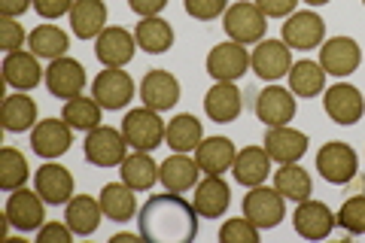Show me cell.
I'll list each match as a JSON object with an SVG mask.
<instances>
[{"mask_svg": "<svg viewBox=\"0 0 365 243\" xmlns=\"http://www.w3.org/2000/svg\"><path fill=\"white\" fill-rule=\"evenodd\" d=\"M140 100H143V107H150L155 113L170 110L180 100L177 76L168 73V71H150L143 76V83H140Z\"/></svg>", "mask_w": 365, "mask_h": 243, "instance_id": "ac0fdd59", "label": "cell"}, {"mask_svg": "<svg viewBox=\"0 0 365 243\" xmlns=\"http://www.w3.org/2000/svg\"><path fill=\"white\" fill-rule=\"evenodd\" d=\"M338 225L350 231V234H365V195H353L341 204L338 210Z\"/></svg>", "mask_w": 365, "mask_h": 243, "instance_id": "ab89813d", "label": "cell"}, {"mask_svg": "<svg viewBox=\"0 0 365 243\" xmlns=\"http://www.w3.org/2000/svg\"><path fill=\"white\" fill-rule=\"evenodd\" d=\"M201 140H204V128H201L198 115H192V113L174 115L165 128V143L174 149V152H195Z\"/></svg>", "mask_w": 365, "mask_h": 243, "instance_id": "f546056e", "label": "cell"}, {"mask_svg": "<svg viewBox=\"0 0 365 243\" xmlns=\"http://www.w3.org/2000/svg\"><path fill=\"white\" fill-rule=\"evenodd\" d=\"M0 122H4L6 131L13 134H21L37 125V103L31 98H25V91H19V95H9L4 100V110H0Z\"/></svg>", "mask_w": 365, "mask_h": 243, "instance_id": "8d00e7d4", "label": "cell"}, {"mask_svg": "<svg viewBox=\"0 0 365 243\" xmlns=\"http://www.w3.org/2000/svg\"><path fill=\"white\" fill-rule=\"evenodd\" d=\"M326 37V21L319 19L317 13H292L283 25V43L289 49H302V52H311L317 49Z\"/></svg>", "mask_w": 365, "mask_h": 243, "instance_id": "2e32d148", "label": "cell"}, {"mask_svg": "<svg viewBox=\"0 0 365 243\" xmlns=\"http://www.w3.org/2000/svg\"><path fill=\"white\" fill-rule=\"evenodd\" d=\"M244 216L253 222L259 231L277 228L287 219V198L277 189H265V186H253L244 195Z\"/></svg>", "mask_w": 365, "mask_h": 243, "instance_id": "277c9868", "label": "cell"}, {"mask_svg": "<svg viewBox=\"0 0 365 243\" xmlns=\"http://www.w3.org/2000/svg\"><path fill=\"white\" fill-rule=\"evenodd\" d=\"M21 46H25V28H21L16 19L0 16V49L19 52Z\"/></svg>", "mask_w": 365, "mask_h": 243, "instance_id": "7bdbcfd3", "label": "cell"}, {"mask_svg": "<svg viewBox=\"0 0 365 243\" xmlns=\"http://www.w3.org/2000/svg\"><path fill=\"white\" fill-rule=\"evenodd\" d=\"M198 161H192L186 152H174L162 167H158V180H162V186L174 195H182L189 189L198 186Z\"/></svg>", "mask_w": 365, "mask_h": 243, "instance_id": "484cf974", "label": "cell"}, {"mask_svg": "<svg viewBox=\"0 0 365 243\" xmlns=\"http://www.w3.org/2000/svg\"><path fill=\"white\" fill-rule=\"evenodd\" d=\"M220 240L222 243H259V228L241 213V219H228L220 228Z\"/></svg>", "mask_w": 365, "mask_h": 243, "instance_id": "60d3db41", "label": "cell"}, {"mask_svg": "<svg viewBox=\"0 0 365 243\" xmlns=\"http://www.w3.org/2000/svg\"><path fill=\"white\" fill-rule=\"evenodd\" d=\"M235 158H237V149L228 137H207L195 149V161L201 173H207V177H222L225 170H232Z\"/></svg>", "mask_w": 365, "mask_h": 243, "instance_id": "44dd1931", "label": "cell"}, {"mask_svg": "<svg viewBox=\"0 0 365 243\" xmlns=\"http://www.w3.org/2000/svg\"><path fill=\"white\" fill-rule=\"evenodd\" d=\"M198 234V213L180 195H155L140 210V237L153 243H189Z\"/></svg>", "mask_w": 365, "mask_h": 243, "instance_id": "6da1fadb", "label": "cell"}, {"mask_svg": "<svg viewBox=\"0 0 365 243\" xmlns=\"http://www.w3.org/2000/svg\"><path fill=\"white\" fill-rule=\"evenodd\" d=\"M125 149H128V140L125 134L110 128V125H98L91 128L86 143H83V152H86V161L95 167H119L125 161Z\"/></svg>", "mask_w": 365, "mask_h": 243, "instance_id": "3957f363", "label": "cell"}, {"mask_svg": "<svg viewBox=\"0 0 365 243\" xmlns=\"http://www.w3.org/2000/svg\"><path fill=\"white\" fill-rule=\"evenodd\" d=\"M274 189H277L287 201H307L314 192L311 173L304 167H299V161H289V165H280V170L274 173Z\"/></svg>", "mask_w": 365, "mask_h": 243, "instance_id": "e575fe53", "label": "cell"}, {"mask_svg": "<svg viewBox=\"0 0 365 243\" xmlns=\"http://www.w3.org/2000/svg\"><path fill=\"white\" fill-rule=\"evenodd\" d=\"M71 225H61V222H49V225H43L40 228V234H37V243H71Z\"/></svg>", "mask_w": 365, "mask_h": 243, "instance_id": "bcb514c9", "label": "cell"}, {"mask_svg": "<svg viewBox=\"0 0 365 243\" xmlns=\"http://www.w3.org/2000/svg\"><path fill=\"white\" fill-rule=\"evenodd\" d=\"M228 204H232V189H228V182L222 177H207L195 186L192 207H195V213L201 219H220L228 210Z\"/></svg>", "mask_w": 365, "mask_h": 243, "instance_id": "7402d4cb", "label": "cell"}, {"mask_svg": "<svg viewBox=\"0 0 365 243\" xmlns=\"http://www.w3.org/2000/svg\"><path fill=\"white\" fill-rule=\"evenodd\" d=\"M128 6H131L140 19H150V16L162 13V9L168 6V0H128Z\"/></svg>", "mask_w": 365, "mask_h": 243, "instance_id": "7dc6e473", "label": "cell"}, {"mask_svg": "<svg viewBox=\"0 0 365 243\" xmlns=\"http://www.w3.org/2000/svg\"><path fill=\"white\" fill-rule=\"evenodd\" d=\"M91 98H95L104 110H122L128 107L134 98V79L122 73V67H107L104 73L91 83Z\"/></svg>", "mask_w": 365, "mask_h": 243, "instance_id": "ba28073f", "label": "cell"}, {"mask_svg": "<svg viewBox=\"0 0 365 243\" xmlns=\"http://www.w3.org/2000/svg\"><path fill=\"white\" fill-rule=\"evenodd\" d=\"M289 91L295 98H317L319 91H326V71L323 64L317 61H307V58H302V61H295L289 67Z\"/></svg>", "mask_w": 365, "mask_h": 243, "instance_id": "4dcf8cb0", "label": "cell"}, {"mask_svg": "<svg viewBox=\"0 0 365 243\" xmlns=\"http://www.w3.org/2000/svg\"><path fill=\"white\" fill-rule=\"evenodd\" d=\"M31 6H34V0H0V16L16 19L21 13H28Z\"/></svg>", "mask_w": 365, "mask_h": 243, "instance_id": "c3c4849f", "label": "cell"}, {"mask_svg": "<svg viewBox=\"0 0 365 243\" xmlns=\"http://www.w3.org/2000/svg\"><path fill=\"white\" fill-rule=\"evenodd\" d=\"M28 173H31L28 158L21 155L19 149L6 146L4 152H0V189H4V192L21 189V186L28 182Z\"/></svg>", "mask_w": 365, "mask_h": 243, "instance_id": "f35d334b", "label": "cell"}, {"mask_svg": "<svg viewBox=\"0 0 365 243\" xmlns=\"http://www.w3.org/2000/svg\"><path fill=\"white\" fill-rule=\"evenodd\" d=\"M232 173H235V180L247 189L262 186L271 173V155L265 152V146H244L235 158Z\"/></svg>", "mask_w": 365, "mask_h": 243, "instance_id": "4316f807", "label": "cell"}, {"mask_svg": "<svg viewBox=\"0 0 365 243\" xmlns=\"http://www.w3.org/2000/svg\"><path fill=\"white\" fill-rule=\"evenodd\" d=\"M222 28H225V33H228V37H232L235 43L250 46V43H259L262 37H265V31H268V16L262 13L256 4H247V0H244V4H235V6L225 9Z\"/></svg>", "mask_w": 365, "mask_h": 243, "instance_id": "8992f818", "label": "cell"}, {"mask_svg": "<svg viewBox=\"0 0 365 243\" xmlns=\"http://www.w3.org/2000/svg\"><path fill=\"white\" fill-rule=\"evenodd\" d=\"M119 167H122V182L131 186L134 192H150L158 182V165L150 152H140V149L134 155H125Z\"/></svg>", "mask_w": 365, "mask_h": 243, "instance_id": "836d02e7", "label": "cell"}, {"mask_svg": "<svg viewBox=\"0 0 365 243\" xmlns=\"http://www.w3.org/2000/svg\"><path fill=\"white\" fill-rule=\"evenodd\" d=\"M304 4H311V6H326V4H332V0H304Z\"/></svg>", "mask_w": 365, "mask_h": 243, "instance_id": "f907efd6", "label": "cell"}, {"mask_svg": "<svg viewBox=\"0 0 365 243\" xmlns=\"http://www.w3.org/2000/svg\"><path fill=\"white\" fill-rule=\"evenodd\" d=\"M101 103L95 98H71V100H64V110H61V119L71 125L73 131H91V128H98V122H101Z\"/></svg>", "mask_w": 365, "mask_h": 243, "instance_id": "74e56055", "label": "cell"}, {"mask_svg": "<svg viewBox=\"0 0 365 243\" xmlns=\"http://www.w3.org/2000/svg\"><path fill=\"white\" fill-rule=\"evenodd\" d=\"M101 210H104L107 219L113 222H128V219L137 213V198H134V189L125 186V182H107L101 189Z\"/></svg>", "mask_w": 365, "mask_h": 243, "instance_id": "1f68e13d", "label": "cell"}, {"mask_svg": "<svg viewBox=\"0 0 365 243\" xmlns=\"http://www.w3.org/2000/svg\"><path fill=\"white\" fill-rule=\"evenodd\" d=\"M34 182H37L40 198L49 207H61L73 198V173L61 165H55V161H46L37 170V180Z\"/></svg>", "mask_w": 365, "mask_h": 243, "instance_id": "d6986e66", "label": "cell"}, {"mask_svg": "<svg viewBox=\"0 0 365 243\" xmlns=\"http://www.w3.org/2000/svg\"><path fill=\"white\" fill-rule=\"evenodd\" d=\"M4 79L6 86H13L19 91H31L43 83V71H40V61L34 52H6L4 58Z\"/></svg>", "mask_w": 365, "mask_h": 243, "instance_id": "cb8c5ba5", "label": "cell"}, {"mask_svg": "<svg viewBox=\"0 0 365 243\" xmlns=\"http://www.w3.org/2000/svg\"><path fill=\"white\" fill-rule=\"evenodd\" d=\"M182 6H186V13L198 21H213L225 16L228 9V0H182Z\"/></svg>", "mask_w": 365, "mask_h": 243, "instance_id": "b9f144b4", "label": "cell"}, {"mask_svg": "<svg viewBox=\"0 0 365 243\" xmlns=\"http://www.w3.org/2000/svg\"><path fill=\"white\" fill-rule=\"evenodd\" d=\"M362 4H365V0H362Z\"/></svg>", "mask_w": 365, "mask_h": 243, "instance_id": "816d5d0a", "label": "cell"}, {"mask_svg": "<svg viewBox=\"0 0 365 243\" xmlns=\"http://www.w3.org/2000/svg\"><path fill=\"white\" fill-rule=\"evenodd\" d=\"M292 225H295V234L304 237V240H326L332 234V228L338 225V219L323 201L307 198L299 204V210H295Z\"/></svg>", "mask_w": 365, "mask_h": 243, "instance_id": "9a60e30c", "label": "cell"}, {"mask_svg": "<svg viewBox=\"0 0 365 243\" xmlns=\"http://www.w3.org/2000/svg\"><path fill=\"white\" fill-rule=\"evenodd\" d=\"M134 40L143 52L150 55H162L174 46V28L168 25L165 19L150 16V19H140V25L134 28Z\"/></svg>", "mask_w": 365, "mask_h": 243, "instance_id": "d590c367", "label": "cell"}, {"mask_svg": "<svg viewBox=\"0 0 365 243\" xmlns=\"http://www.w3.org/2000/svg\"><path fill=\"white\" fill-rule=\"evenodd\" d=\"M46 88H49L52 98L71 100L79 98L86 88V67L76 61V58H58V61H49V71H46Z\"/></svg>", "mask_w": 365, "mask_h": 243, "instance_id": "8fae6325", "label": "cell"}, {"mask_svg": "<svg viewBox=\"0 0 365 243\" xmlns=\"http://www.w3.org/2000/svg\"><path fill=\"white\" fill-rule=\"evenodd\" d=\"M76 0H34V9H37V16L46 19V21H55L61 16H71Z\"/></svg>", "mask_w": 365, "mask_h": 243, "instance_id": "ee69618b", "label": "cell"}, {"mask_svg": "<svg viewBox=\"0 0 365 243\" xmlns=\"http://www.w3.org/2000/svg\"><path fill=\"white\" fill-rule=\"evenodd\" d=\"M137 237L134 234H116V237H113V243H134Z\"/></svg>", "mask_w": 365, "mask_h": 243, "instance_id": "681fc988", "label": "cell"}, {"mask_svg": "<svg viewBox=\"0 0 365 243\" xmlns=\"http://www.w3.org/2000/svg\"><path fill=\"white\" fill-rule=\"evenodd\" d=\"M43 204L46 201L40 198V192H28L25 186L16 189L6 201V216H4L6 225L16 231H40L46 219Z\"/></svg>", "mask_w": 365, "mask_h": 243, "instance_id": "30bf717a", "label": "cell"}, {"mask_svg": "<svg viewBox=\"0 0 365 243\" xmlns=\"http://www.w3.org/2000/svg\"><path fill=\"white\" fill-rule=\"evenodd\" d=\"M253 4L268 19H289L295 13V4H299V0H253Z\"/></svg>", "mask_w": 365, "mask_h": 243, "instance_id": "f6af8a7d", "label": "cell"}, {"mask_svg": "<svg viewBox=\"0 0 365 243\" xmlns=\"http://www.w3.org/2000/svg\"><path fill=\"white\" fill-rule=\"evenodd\" d=\"M137 40L125 28H104L95 43V55L104 67H125L134 58Z\"/></svg>", "mask_w": 365, "mask_h": 243, "instance_id": "ffe728a7", "label": "cell"}, {"mask_svg": "<svg viewBox=\"0 0 365 243\" xmlns=\"http://www.w3.org/2000/svg\"><path fill=\"white\" fill-rule=\"evenodd\" d=\"M319 64H323V71L329 76L344 79V76L359 71L362 49L353 37H332V40L323 43V49H319Z\"/></svg>", "mask_w": 365, "mask_h": 243, "instance_id": "52a82bcc", "label": "cell"}, {"mask_svg": "<svg viewBox=\"0 0 365 243\" xmlns=\"http://www.w3.org/2000/svg\"><path fill=\"white\" fill-rule=\"evenodd\" d=\"M73 143V128L67 125L64 119H46L37 122L31 131V146L40 158L52 161V158H61L67 149Z\"/></svg>", "mask_w": 365, "mask_h": 243, "instance_id": "5bb4252c", "label": "cell"}, {"mask_svg": "<svg viewBox=\"0 0 365 243\" xmlns=\"http://www.w3.org/2000/svg\"><path fill=\"white\" fill-rule=\"evenodd\" d=\"M250 67L256 71L259 79L274 83V79L287 76L292 67V52L283 40H259V46L250 55Z\"/></svg>", "mask_w": 365, "mask_h": 243, "instance_id": "7c38bea8", "label": "cell"}, {"mask_svg": "<svg viewBox=\"0 0 365 243\" xmlns=\"http://www.w3.org/2000/svg\"><path fill=\"white\" fill-rule=\"evenodd\" d=\"M265 152L271 155V161L277 165H289V161H299L307 152V134L289 128V125H280V128H271L265 134Z\"/></svg>", "mask_w": 365, "mask_h": 243, "instance_id": "d4e9b609", "label": "cell"}, {"mask_svg": "<svg viewBox=\"0 0 365 243\" xmlns=\"http://www.w3.org/2000/svg\"><path fill=\"white\" fill-rule=\"evenodd\" d=\"M323 107H326V115L335 125H356L365 115V98H362V91L356 86L338 83L332 88H326Z\"/></svg>", "mask_w": 365, "mask_h": 243, "instance_id": "9c48e42d", "label": "cell"}, {"mask_svg": "<svg viewBox=\"0 0 365 243\" xmlns=\"http://www.w3.org/2000/svg\"><path fill=\"white\" fill-rule=\"evenodd\" d=\"M28 49L46 61H58L71 49V37L58 25H40L28 33Z\"/></svg>", "mask_w": 365, "mask_h": 243, "instance_id": "d6a6232c", "label": "cell"}, {"mask_svg": "<svg viewBox=\"0 0 365 243\" xmlns=\"http://www.w3.org/2000/svg\"><path fill=\"white\" fill-rule=\"evenodd\" d=\"M107 28V4L104 0H76L71 9V31L76 40H98Z\"/></svg>", "mask_w": 365, "mask_h": 243, "instance_id": "603a6c76", "label": "cell"}, {"mask_svg": "<svg viewBox=\"0 0 365 243\" xmlns=\"http://www.w3.org/2000/svg\"><path fill=\"white\" fill-rule=\"evenodd\" d=\"M165 128L168 125L162 122V115H158L155 110H150V107L131 110L128 115H125V122H122L125 140H128V146L140 149V152H153V149L162 146Z\"/></svg>", "mask_w": 365, "mask_h": 243, "instance_id": "5b68a950", "label": "cell"}, {"mask_svg": "<svg viewBox=\"0 0 365 243\" xmlns=\"http://www.w3.org/2000/svg\"><path fill=\"white\" fill-rule=\"evenodd\" d=\"M101 201H95L91 195H73L71 201H67V210H64V222L71 225V231L76 237H88L95 234L98 225H101Z\"/></svg>", "mask_w": 365, "mask_h": 243, "instance_id": "f1b7e54d", "label": "cell"}, {"mask_svg": "<svg viewBox=\"0 0 365 243\" xmlns=\"http://www.w3.org/2000/svg\"><path fill=\"white\" fill-rule=\"evenodd\" d=\"M317 173L332 186H347V182L359 173V155L350 143L332 140L317 152Z\"/></svg>", "mask_w": 365, "mask_h": 243, "instance_id": "7a4b0ae2", "label": "cell"}, {"mask_svg": "<svg viewBox=\"0 0 365 243\" xmlns=\"http://www.w3.org/2000/svg\"><path fill=\"white\" fill-rule=\"evenodd\" d=\"M295 95L289 88H280V86H268L262 95L256 98V115L259 122H265V128H280L295 119Z\"/></svg>", "mask_w": 365, "mask_h": 243, "instance_id": "e0dca14e", "label": "cell"}, {"mask_svg": "<svg viewBox=\"0 0 365 243\" xmlns=\"http://www.w3.org/2000/svg\"><path fill=\"white\" fill-rule=\"evenodd\" d=\"M247 67H250V55L244 46L235 40L213 46L207 55V73L216 83H235V79H241L247 73Z\"/></svg>", "mask_w": 365, "mask_h": 243, "instance_id": "4fadbf2b", "label": "cell"}, {"mask_svg": "<svg viewBox=\"0 0 365 243\" xmlns=\"http://www.w3.org/2000/svg\"><path fill=\"white\" fill-rule=\"evenodd\" d=\"M244 110V100H241V91H237L235 83H216L207 95H204V113L210 115L213 122H235Z\"/></svg>", "mask_w": 365, "mask_h": 243, "instance_id": "83f0119b", "label": "cell"}]
</instances>
